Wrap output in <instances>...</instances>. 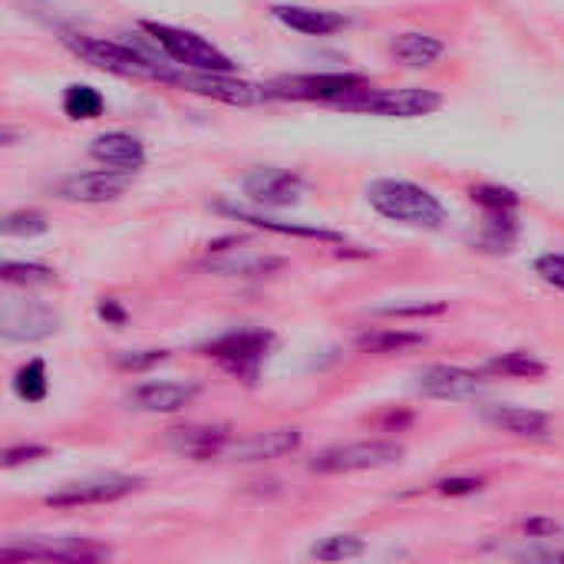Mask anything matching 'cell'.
<instances>
[{
  "label": "cell",
  "mask_w": 564,
  "mask_h": 564,
  "mask_svg": "<svg viewBox=\"0 0 564 564\" xmlns=\"http://www.w3.org/2000/svg\"><path fill=\"white\" fill-rule=\"evenodd\" d=\"M482 370L489 377H506V380H542L549 373V367L529 354V350H506V354H496L482 364Z\"/></svg>",
  "instance_id": "cell-25"
},
{
  "label": "cell",
  "mask_w": 564,
  "mask_h": 564,
  "mask_svg": "<svg viewBox=\"0 0 564 564\" xmlns=\"http://www.w3.org/2000/svg\"><path fill=\"white\" fill-rule=\"evenodd\" d=\"M172 86L195 93V96H208L228 106H254V102H268V86L261 83H248L238 79L235 73H205V69H178Z\"/></svg>",
  "instance_id": "cell-9"
},
{
  "label": "cell",
  "mask_w": 564,
  "mask_h": 564,
  "mask_svg": "<svg viewBox=\"0 0 564 564\" xmlns=\"http://www.w3.org/2000/svg\"><path fill=\"white\" fill-rule=\"evenodd\" d=\"M3 562H23V558H43V562H106L112 558V549L93 542V539H23L7 542L0 549Z\"/></svg>",
  "instance_id": "cell-10"
},
{
  "label": "cell",
  "mask_w": 564,
  "mask_h": 564,
  "mask_svg": "<svg viewBox=\"0 0 564 564\" xmlns=\"http://www.w3.org/2000/svg\"><path fill=\"white\" fill-rule=\"evenodd\" d=\"M271 99H297V102H327L337 106L340 99L360 93L370 86L360 73H301V76H281L274 83H264Z\"/></svg>",
  "instance_id": "cell-7"
},
{
  "label": "cell",
  "mask_w": 564,
  "mask_h": 564,
  "mask_svg": "<svg viewBox=\"0 0 564 564\" xmlns=\"http://www.w3.org/2000/svg\"><path fill=\"white\" fill-rule=\"evenodd\" d=\"M535 274H539L549 288H555V291H562L564 294V254H542V258L535 261Z\"/></svg>",
  "instance_id": "cell-35"
},
{
  "label": "cell",
  "mask_w": 564,
  "mask_h": 564,
  "mask_svg": "<svg viewBox=\"0 0 564 564\" xmlns=\"http://www.w3.org/2000/svg\"><path fill=\"white\" fill-rule=\"evenodd\" d=\"M367 202L373 205L377 215H383L387 221H397V225H410V228H426V231H436L446 225V208L443 202L416 185V182H406V178H377L367 185Z\"/></svg>",
  "instance_id": "cell-2"
},
{
  "label": "cell",
  "mask_w": 564,
  "mask_h": 564,
  "mask_svg": "<svg viewBox=\"0 0 564 564\" xmlns=\"http://www.w3.org/2000/svg\"><path fill=\"white\" fill-rule=\"evenodd\" d=\"M96 317H99L102 324H109V327H122V324L129 321L126 307H122L116 297H99V301H96Z\"/></svg>",
  "instance_id": "cell-38"
},
{
  "label": "cell",
  "mask_w": 564,
  "mask_h": 564,
  "mask_svg": "<svg viewBox=\"0 0 564 564\" xmlns=\"http://www.w3.org/2000/svg\"><path fill=\"white\" fill-rule=\"evenodd\" d=\"M552 558H555V562H564V552H552Z\"/></svg>",
  "instance_id": "cell-40"
},
{
  "label": "cell",
  "mask_w": 564,
  "mask_h": 564,
  "mask_svg": "<svg viewBox=\"0 0 564 564\" xmlns=\"http://www.w3.org/2000/svg\"><path fill=\"white\" fill-rule=\"evenodd\" d=\"M135 172L126 169H93V172H73L66 178L56 182V198L63 202H83V205H99V202H112L119 198L129 185H132Z\"/></svg>",
  "instance_id": "cell-13"
},
{
  "label": "cell",
  "mask_w": 564,
  "mask_h": 564,
  "mask_svg": "<svg viewBox=\"0 0 564 564\" xmlns=\"http://www.w3.org/2000/svg\"><path fill=\"white\" fill-rule=\"evenodd\" d=\"M13 393L23 403H43L50 393V380H46V367L43 360H26L17 373H13Z\"/></svg>",
  "instance_id": "cell-28"
},
{
  "label": "cell",
  "mask_w": 564,
  "mask_h": 564,
  "mask_svg": "<svg viewBox=\"0 0 564 564\" xmlns=\"http://www.w3.org/2000/svg\"><path fill=\"white\" fill-rule=\"evenodd\" d=\"M245 195L254 202V205H264V208H291L304 198L307 192V182L288 169H254L245 175L241 182Z\"/></svg>",
  "instance_id": "cell-16"
},
{
  "label": "cell",
  "mask_w": 564,
  "mask_h": 564,
  "mask_svg": "<svg viewBox=\"0 0 564 564\" xmlns=\"http://www.w3.org/2000/svg\"><path fill=\"white\" fill-rule=\"evenodd\" d=\"M443 311H446V304H440V301H433V304L416 301V304H390V307H380L377 314L380 317H436Z\"/></svg>",
  "instance_id": "cell-34"
},
{
  "label": "cell",
  "mask_w": 564,
  "mask_h": 564,
  "mask_svg": "<svg viewBox=\"0 0 564 564\" xmlns=\"http://www.w3.org/2000/svg\"><path fill=\"white\" fill-rule=\"evenodd\" d=\"M489 387L486 370H466L453 364H433L416 373V393L430 400H476Z\"/></svg>",
  "instance_id": "cell-12"
},
{
  "label": "cell",
  "mask_w": 564,
  "mask_h": 564,
  "mask_svg": "<svg viewBox=\"0 0 564 564\" xmlns=\"http://www.w3.org/2000/svg\"><path fill=\"white\" fill-rule=\"evenodd\" d=\"M274 344H278V337L271 330L241 327V330H228V334L212 337L208 344L198 347V354L215 360L225 373H231V377H238L245 383H254L261 367L268 364Z\"/></svg>",
  "instance_id": "cell-3"
},
{
  "label": "cell",
  "mask_w": 564,
  "mask_h": 564,
  "mask_svg": "<svg viewBox=\"0 0 564 564\" xmlns=\"http://www.w3.org/2000/svg\"><path fill=\"white\" fill-rule=\"evenodd\" d=\"M202 393V383L195 380H149L139 383L126 393L129 410L139 413H178L185 406H192V400Z\"/></svg>",
  "instance_id": "cell-18"
},
{
  "label": "cell",
  "mask_w": 564,
  "mask_h": 564,
  "mask_svg": "<svg viewBox=\"0 0 564 564\" xmlns=\"http://www.w3.org/2000/svg\"><path fill=\"white\" fill-rule=\"evenodd\" d=\"M522 532L529 535V539H555V535H562V525L555 522V519H542V516H535V519H525L522 522Z\"/></svg>",
  "instance_id": "cell-39"
},
{
  "label": "cell",
  "mask_w": 564,
  "mask_h": 564,
  "mask_svg": "<svg viewBox=\"0 0 564 564\" xmlns=\"http://www.w3.org/2000/svg\"><path fill=\"white\" fill-rule=\"evenodd\" d=\"M337 109L383 116V119H423V116H433L436 109H443V96L436 89H423V86H400V89L364 86L360 93L340 99Z\"/></svg>",
  "instance_id": "cell-5"
},
{
  "label": "cell",
  "mask_w": 564,
  "mask_h": 564,
  "mask_svg": "<svg viewBox=\"0 0 564 564\" xmlns=\"http://www.w3.org/2000/svg\"><path fill=\"white\" fill-rule=\"evenodd\" d=\"M281 264H284L281 258L258 251L248 238H218L208 245V258H205V268L225 278H258L278 271Z\"/></svg>",
  "instance_id": "cell-11"
},
{
  "label": "cell",
  "mask_w": 564,
  "mask_h": 564,
  "mask_svg": "<svg viewBox=\"0 0 564 564\" xmlns=\"http://www.w3.org/2000/svg\"><path fill=\"white\" fill-rule=\"evenodd\" d=\"M357 347L364 354H377V357H393V354H410L426 347V334L420 330H403V327H377L357 337Z\"/></svg>",
  "instance_id": "cell-23"
},
{
  "label": "cell",
  "mask_w": 564,
  "mask_h": 564,
  "mask_svg": "<svg viewBox=\"0 0 564 564\" xmlns=\"http://www.w3.org/2000/svg\"><path fill=\"white\" fill-rule=\"evenodd\" d=\"M102 109H106V99H102L99 89H93L86 83L66 86V93H63V112L69 119H99Z\"/></svg>",
  "instance_id": "cell-27"
},
{
  "label": "cell",
  "mask_w": 564,
  "mask_h": 564,
  "mask_svg": "<svg viewBox=\"0 0 564 564\" xmlns=\"http://www.w3.org/2000/svg\"><path fill=\"white\" fill-rule=\"evenodd\" d=\"M89 155L99 162V165H109V169H126V172H139L145 165V145L129 135V132H102L89 142Z\"/></svg>",
  "instance_id": "cell-22"
},
{
  "label": "cell",
  "mask_w": 564,
  "mask_h": 564,
  "mask_svg": "<svg viewBox=\"0 0 564 564\" xmlns=\"http://www.w3.org/2000/svg\"><path fill=\"white\" fill-rule=\"evenodd\" d=\"M3 281L13 284V288H40V284H50L56 281L53 268L46 264H36V261H3Z\"/></svg>",
  "instance_id": "cell-31"
},
{
  "label": "cell",
  "mask_w": 564,
  "mask_h": 564,
  "mask_svg": "<svg viewBox=\"0 0 564 564\" xmlns=\"http://www.w3.org/2000/svg\"><path fill=\"white\" fill-rule=\"evenodd\" d=\"M473 202L482 208V212H519V192H512V188H506V185H476L473 192Z\"/></svg>",
  "instance_id": "cell-32"
},
{
  "label": "cell",
  "mask_w": 564,
  "mask_h": 564,
  "mask_svg": "<svg viewBox=\"0 0 564 564\" xmlns=\"http://www.w3.org/2000/svg\"><path fill=\"white\" fill-rule=\"evenodd\" d=\"M516 238H519L516 212H486V228L479 235V245L486 251H512Z\"/></svg>",
  "instance_id": "cell-26"
},
{
  "label": "cell",
  "mask_w": 564,
  "mask_h": 564,
  "mask_svg": "<svg viewBox=\"0 0 564 564\" xmlns=\"http://www.w3.org/2000/svg\"><path fill=\"white\" fill-rule=\"evenodd\" d=\"M301 430L294 426H278V430H261V433H251V436H241V440H231L228 449H225V463H271V459H281L288 453H297L301 449Z\"/></svg>",
  "instance_id": "cell-17"
},
{
  "label": "cell",
  "mask_w": 564,
  "mask_h": 564,
  "mask_svg": "<svg viewBox=\"0 0 564 564\" xmlns=\"http://www.w3.org/2000/svg\"><path fill=\"white\" fill-rule=\"evenodd\" d=\"M46 456H50V449L40 446V443L10 446V449L3 453V469H17V466H23V463H36V459H46Z\"/></svg>",
  "instance_id": "cell-36"
},
{
  "label": "cell",
  "mask_w": 564,
  "mask_h": 564,
  "mask_svg": "<svg viewBox=\"0 0 564 564\" xmlns=\"http://www.w3.org/2000/svg\"><path fill=\"white\" fill-rule=\"evenodd\" d=\"M393 56L413 69H423V66H433L443 53H446V43L433 33H420V30H410V33H397L393 43H390Z\"/></svg>",
  "instance_id": "cell-24"
},
{
  "label": "cell",
  "mask_w": 564,
  "mask_h": 564,
  "mask_svg": "<svg viewBox=\"0 0 564 564\" xmlns=\"http://www.w3.org/2000/svg\"><path fill=\"white\" fill-rule=\"evenodd\" d=\"M0 231L7 238H36V235H46L50 231V221L36 208H20V212H7L3 215Z\"/></svg>",
  "instance_id": "cell-30"
},
{
  "label": "cell",
  "mask_w": 564,
  "mask_h": 564,
  "mask_svg": "<svg viewBox=\"0 0 564 564\" xmlns=\"http://www.w3.org/2000/svg\"><path fill=\"white\" fill-rule=\"evenodd\" d=\"M142 486L139 476H126V473H102V476H89V479H76L66 482L59 489H53L43 502L50 509H86V506H106V502H119L126 496H132Z\"/></svg>",
  "instance_id": "cell-8"
},
{
  "label": "cell",
  "mask_w": 564,
  "mask_h": 564,
  "mask_svg": "<svg viewBox=\"0 0 564 564\" xmlns=\"http://www.w3.org/2000/svg\"><path fill=\"white\" fill-rule=\"evenodd\" d=\"M63 43L89 66L112 73V76H129V79H159V83H172L178 69H172L169 63H162L159 56H152L142 46L132 43H119V40H106V36H86V33H66Z\"/></svg>",
  "instance_id": "cell-1"
},
{
  "label": "cell",
  "mask_w": 564,
  "mask_h": 564,
  "mask_svg": "<svg viewBox=\"0 0 564 564\" xmlns=\"http://www.w3.org/2000/svg\"><path fill=\"white\" fill-rule=\"evenodd\" d=\"M433 489L440 496H476L482 489V479H473V476H449V479H440L433 482Z\"/></svg>",
  "instance_id": "cell-37"
},
{
  "label": "cell",
  "mask_w": 564,
  "mask_h": 564,
  "mask_svg": "<svg viewBox=\"0 0 564 564\" xmlns=\"http://www.w3.org/2000/svg\"><path fill=\"white\" fill-rule=\"evenodd\" d=\"M169 360V350H126V354H116V367L126 370V373H142V370H152L159 364Z\"/></svg>",
  "instance_id": "cell-33"
},
{
  "label": "cell",
  "mask_w": 564,
  "mask_h": 564,
  "mask_svg": "<svg viewBox=\"0 0 564 564\" xmlns=\"http://www.w3.org/2000/svg\"><path fill=\"white\" fill-rule=\"evenodd\" d=\"M406 449L393 440H364V443H344L321 449L307 469L317 476H347V473H367V469H387L400 463Z\"/></svg>",
  "instance_id": "cell-6"
},
{
  "label": "cell",
  "mask_w": 564,
  "mask_h": 564,
  "mask_svg": "<svg viewBox=\"0 0 564 564\" xmlns=\"http://www.w3.org/2000/svg\"><path fill=\"white\" fill-rule=\"evenodd\" d=\"M56 327H59V314L50 311L46 304L7 297V304H3V324H0V340L3 344L46 340L50 334H56Z\"/></svg>",
  "instance_id": "cell-14"
},
{
  "label": "cell",
  "mask_w": 564,
  "mask_h": 564,
  "mask_svg": "<svg viewBox=\"0 0 564 564\" xmlns=\"http://www.w3.org/2000/svg\"><path fill=\"white\" fill-rule=\"evenodd\" d=\"M482 420L516 440H552L555 426H552V416L542 413V410H529V406H486L482 410Z\"/></svg>",
  "instance_id": "cell-20"
},
{
  "label": "cell",
  "mask_w": 564,
  "mask_h": 564,
  "mask_svg": "<svg viewBox=\"0 0 564 564\" xmlns=\"http://www.w3.org/2000/svg\"><path fill=\"white\" fill-rule=\"evenodd\" d=\"M142 30L162 50V56L182 69L235 73V59L195 30H182V26H169V23H155V20H142Z\"/></svg>",
  "instance_id": "cell-4"
},
{
  "label": "cell",
  "mask_w": 564,
  "mask_h": 564,
  "mask_svg": "<svg viewBox=\"0 0 564 564\" xmlns=\"http://www.w3.org/2000/svg\"><path fill=\"white\" fill-rule=\"evenodd\" d=\"M271 17L278 23H284L294 33L304 36H330L337 30H344L350 23V17L337 13V10H324V7H304V3H274Z\"/></svg>",
  "instance_id": "cell-21"
},
{
  "label": "cell",
  "mask_w": 564,
  "mask_h": 564,
  "mask_svg": "<svg viewBox=\"0 0 564 564\" xmlns=\"http://www.w3.org/2000/svg\"><path fill=\"white\" fill-rule=\"evenodd\" d=\"M221 215L235 218V221H245L258 231H271V235H284V238H307V241H324V245H344L347 238L340 231H330V228H317V225H297V221H281V218H271V215H261V212H248L241 205H228V202H218L215 205Z\"/></svg>",
  "instance_id": "cell-19"
},
{
  "label": "cell",
  "mask_w": 564,
  "mask_h": 564,
  "mask_svg": "<svg viewBox=\"0 0 564 564\" xmlns=\"http://www.w3.org/2000/svg\"><path fill=\"white\" fill-rule=\"evenodd\" d=\"M364 552H367V542L360 535H327L307 555L314 562H350V558H360Z\"/></svg>",
  "instance_id": "cell-29"
},
{
  "label": "cell",
  "mask_w": 564,
  "mask_h": 564,
  "mask_svg": "<svg viewBox=\"0 0 564 564\" xmlns=\"http://www.w3.org/2000/svg\"><path fill=\"white\" fill-rule=\"evenodd\" d=\"M235 440V433L221 423H188V426H172L165 433V446L185 459H195V463H212V459H221L228 443Z\"/></svg>",
  "instance_id": "cell-15"
}]
</instances>
